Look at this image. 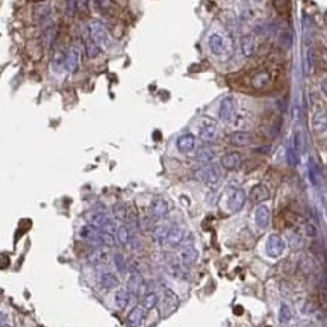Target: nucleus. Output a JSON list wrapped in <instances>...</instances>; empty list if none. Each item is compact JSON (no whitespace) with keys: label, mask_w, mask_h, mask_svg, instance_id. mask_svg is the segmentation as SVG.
<instances>
[{"label":"nucleus","mask_w":327,"mask_h":327,"mask_svg":"<svg viewBox=\"0 0 327 327\" xmlns=\"http://www.w3.org/2000/svg\"><path fill=\"white\" fill-rule=\"evenodd\" d=\"M87 31L90 34V36L97 43L102 49H108L111 47V36H109L106 27L103 26V23L97 21V20H92L88 23L87 26Z\"/></svg>","instance_id":"1"},{"label":"nucleus","mask_w":327,"mask_h":327,"mask_svg":"<svg viewBox=\"0 0 327 327\" xmlns=\"http://www.w3.org/2000/svg\"><path fill=\"white\" fill-rule=\"evenodd\" d=\"M194 179L206 183L209 186H215L221 179V171L215 165H203L194 171Z\"/></svg>","instance_id":"2"},{"label":"nucleus","mask_w":327,"mask_h":327,"mask_svg":"<svg viewBox=\"0 0 327 327\" xmlns=\"http://www.w3.org/2000/svg\"><path fill=\"white\" fill-rule=\"evenodd\" d=\"M80 58H82V46L80 43H73L67 52V58H65V68L67 72L74 73L79 70L80 65Z\"/></svg>","instance_id":"3"},{"label":"nucleus","mask_w":327,"mask_h":327,"mask_svg":"<svg viewBox=\"0 0 327 327\" xmlns=\"http://www.w3.org/2000/svg\"><path fill=\"white\" fill-rule=\"evenodd\" d=\"M271 84V73L268 68H257L252 73L250 77V85L256 91H262Z\"/></svg>","instance_id":"4"},{"label":"nucleus","mask_w":327,"mask_h":327,"mask_svg":"<svg viewBox=\"0 0 327 327\" xmlns=\"http://www.w3.org/2000/svg\"><path fill=\"white\" fill-rule=\"evenodd\" d=\"M265 250H267V254L270 257H272V259L280 257L283 254V252H285V241H283V238L280 235H277V234L270 235L268 239H267Z\"/></svg>","instance_id":"5"},{"label":"nucleus","mask_w":327,"mask_h":327,"mask_svg":"<svg viewBox=\"0 0 327 327\" xmlns=\"http://www.w3.org/2000/svg\"><path fill=\"white\" fill-rule=\"evenodd\" d=\"M199 136L204 141V143H212L218 138V126L214 120L206 118L204 120L200 127H199Z\"/></svg>","instance_id":"6"},{"label":"nucleus","mask_w":327,"mask_h":327,"mask_svg":"<svg viewBox=\"0 0 327 327\" xmlns=\"http://www.w3.org/2000/svg\"><path fill=\"white\" fill-rule=\"evenodd\" d=\"M80 238L92 244V245H102V230L94 227L92 224H87L80 229Z\"/></svg>","instance_id":"7"},{"label":"nucleus","mask_w":327,"mask_h":327,"mask_svg":"<svg viewBox=\"0 0 327 327\" xmlns=\"http://www.w3.org/2000/svg\"><path fill=\"white\" fill-rule=\"evenodd\" d=\"M176 147L181 153L183 155H189L194 152L196 148V136L193 133H183L181 135L176 141Z\"/></svg>","instance_id":"8"},{"label":"nucleus","mask_w":327,"mask_h":327,"mask_svg":"<svg viewBox=\"0 0 327 327\" xmlns=\"http://www.w3.org/2000/svg\"><path fill=\"white\" fill-rule=\"evenodd\" d=\"M209 50L215 54V56H224L227 52V44L226 39L220 34H212L208 39Z\"/></svg>","instance_id":"9"},{"label":"nucleus","mask_w":327,"mask_h":327,"mask_svg":"<svg viewBox=\"0 0 327 327\" xmlns=\"http://www.w3.org/2000/svg\"><path fill=\"white\" fill-rule=\"evenodd\" d=\"M235 111H236V105L234 97H224L220 103V111H218V115L223 121H232L235 117Z\"/></svg>","instance_id":"10"},{"label":"nucleus","mask_w":327,"mask_h":327,"mask_svg":"<svg viewBox=\"0 0 327 327\" xmlns=\"http://www.w3.org/2000/svg\"><path fill=\"white\" fill-rule=\"evenodd\" d=\"M241 164H242V155L239 152H227L221 158V167L229 171L239 168Z\"/></svg>","instance_id":"11"},{"label":"nucleus","mask_w":327,"mask_h":327,"mask_svg":"<svg viewBox=\"0 0 327 327\" xmlns=\"http://www.w3.org/2000/svg\"><path fill=\"white\" fill-rule=\"evenodd\" d=\"M229 143L232 145H236V147H244V145H249L252 144L253 141V135L250 132H244V130H238V132H234L229 135Z\"/></svg>","instance_id":"12"},{"label":"nucleus","mask_w":327,"mask_h":327,"mask_svg":"<svg viewBox=\"0 0 327 327\" xmlns=\"http://www.w3.org/2000/svg\"><path fill=\"white\" fill-rule=\"evenodd\" d=\"M249 197H250L252 203H254V204H256V203H264L265 200L270 199V189H268L267 185H262V183L254 185V186L250 189Z\"/></svg>","instance_id":"13"},{"label":"nucleus","mask_w":327,"mask_h":327,"mask_svg":"<svg viewBox=\"0 0 327 327\" xmlns=\"http://www.w3.org/2000/svg\"><path fill=\"white\" fill-rule=\"evenodd\" d=\"M245 199H247V196H245V193L242 189H235L234 193L230 194V197H229V209L232 212L241 211L244 208Z\"/></svg>","instance_id":"14"},{"label":"nucleus","mask_w":327,"mask_h":327,"mask_svg":"<svg viewBox=\"0 0 327 327\" xmlns=\"http://www.w3.org/2000/svg\"><path fill=\"white\" fill-rule=\"evenodd\" d=\"M254 223L259 229H267L270 224V209L264 204H259L254 209Z\"/></svg>","instance_id":"15"},{"label":"nucleus","mask_w":327,"mask_h":327,"mask_svg":"<svg viewBox=\"0 0 327 327\" xmlns=\"http://www.w3.org/2000/svg\"><path fill=\"white\" fill-rule=\"evenodd\" d=\"M34 18L39 24L41 23H43V24L49 23L50 18H52V9H50V6L47 3H39V5H36L34 8Z\"/></svg>","instance_id":"16"},{"label":"nucleus","mask_w":327,"mask_h":327,"mask_svg":"<svg viewBox=\"0 0 327 327\" xmlns=\"http://www.w3.org/2000/svg\"><path fill=\"white\" fill-rule=\"evenodd\" d=\"M84 47H85V52H87V56L90 58V59H94V58H97L99 54L102 53V47L95 43V41L90 36V34H88V31L85 32V35H84Z\"/></svg>","instance_id":"17"},{"label":"nucleus","mask_w":327,"mask_h":327,"mask_svg":"<svg viewBox=\"0 0 327 327\" xmlns=\"http://www.w3.org/2000/svg\"><path fill=\"white\" fill-rule=\"evenodd\" d=\"M170 212V204L165 199L162 197H156L153 201H152V214L153 217L156 218H164L167 217Z\"/></svg>","instance_id":"18"},{"label":"nucleus","mask_w":327,"mask_h":327,"mask_svg":"<svg viewBox=\"0 0 327 327\" xmlns=\"http://www.w3.org/2000/svg\"><path fill=\"white\" fill-rule=\"evenodd\" d=\"M179 259L183 265H193L197 262L199 259V252L193 247V245H186L179 252Z\"/></svg>","instance_id":"19"},{"label":"nucleus","mask_w":327,"mask_h":327,"mask_svg":"<svg viewBox=\"0 0 327 327\" xmlns=\"http://www.w3.org/2000/svg\"><path fill=\"white\" fill-rule=\"evenodd\" d=\"M185 235H186V232L182 226H171L167 242L171 245V247H177V245H181L183 242Z\"/></svg>","instance_id":"20"},{"label":"nucleus","mask_w":327,"mask_h":327,"mask_svg":"<svg viewBox=\"0 0 327 327\" xmlns=\"http://www.w3.org/2000/svg\"><path fill=\"white\" fill-rule=\"evenodd\" d=\"M241 50L245 58H250L256 50V38L253 34H247L241 38Z\"/></svg>","instance_id":"21"},{"label":"nucleus","mask_w":327,"mask_h":327,"mask_svg":"<svg viewBox=\"0 0 327 327\" xmlns=\"http://www.w3.org/2000/svg\"><path fill=\"white\" fill-rule=\"evenodd\" d=\"M170 229H171V226H168V224H158V226H155V229H153V239L158 244L167 242Z\"/></svg>","instance_id":"22"},{"label":"nucleus","mask_w":327,"mask_h":327,"mask_svg":"<svg viewBox=\"0 0 327 327\" xmlns=\"http://www.w3.org/2000/svg\"><path fill=\"white\" fill-rule=\"evenodd\" d=\"M118 283H120L118 277L114 274V272H111V271H106V272H103V274L100 276V285L103 286L105 290L117 288Z\"/></svg>","instance_id":"23"},{"label":"nucleus","mask_w":327,"mask_h":327,"mask_svg":"<svg viewBox=\"0 0 327 327\" xmlns=\"http://www.w3.org/2000/svg\"><path fill=\"white\" fill-rule=\"evenodd\" d=\"M144 320V308L136 306L135 309H132V312L129 313L127 317V324L130 327H138Z\"/></svg>","instance_id":"24"},{"label":"nucleus","mask_w":327,"mask_h":327,"mask_svg":"<svg viewBox=\"0 0 327 327\" xmlns=\"http://www.w3.org/2000/svg\"><path fill=\"white\" fill-rule=\"evenodd\" d=\"M279 220H282V226L283 227H294L298 221V215L290 209H285L280 215H279Z\"/></svg>","instance_id":"25"},{"label":"nucleus","mask_w":327,"mask_h":327,"mask_svg":"<svg viewBox=\"0 0 327 327\" xmlns=\"http://www.w3.org/2000/svg\"><path fill=\"white\" fill-rule=\"evenodd\" d=\"M88 261L94 265H99V264H105L108 262V252L103 250V249H95L90 256H88Z\"/></svg>","instance_id":"26"},{"label":"nucleus","mask_w":327,"mask_h":327,"mask_svg":"<svg viewBox=\"0 0 327 327\" xmlns=\"http://www.w3.org/2000/svg\"><path fill=\"white\" fill-rule=\"evenodd\" d=\"M312 126H313V130L317 133L323 132L326 127H327V112H318L313 117V121H312Z\"/></svg>","instance_id":"27"},{"label":"nucleus","mask_w":327,"mask_h":327,"mask_svg":"<svg viewBox=\"0 0 327 327\" xmlns=\"http://www.w3.org/2000/svg\"><path fill=\"white\" fill-rule=\"evenodd\" d=\"M214 159V152L208 147H203L200 150H197L196 153V161L200 162V164H204V165H208V164Z\"/></svg>","instance_id":"28"},{"label":"nucleus","mask_w":327,"mask_h":327,"mask_svg":"<svg viewBox=\"0 0 327 327\" xmlns=\"http://www.w3.org/2000/svg\"><path fill=\"white\" fill-rule=\"evenodd\" d=\"M115 236H117V241H118L121 245H127V244L130 242V238H132L129 227H127V226H125V224L120 226V227L117 229V232H115Z\"/></svg>","instance_id":"29"},{"label":"nucleus","mask_w":327,"mask_h":327,"mask_svg":"<svg viewBox=\"0 0 327 327\" xmlns=\"http://www.w3.org/2000/svg\"><path fill=\"white\" fill-rule=\"evenodd\" d=\"M129 300H130V294H129L127 290H118L117 291V294H115V303H117L118 308H121V309L126 308L127 303H129Z\"/></svg>","instance_id":"30"},{"label":"nucleus","mask_w":327,"mask_h":327,"mask_svg":"<svg viewBox=\"0 0 327 327\" xmlns=\"http://www.w3.org/2000/svg\"><path fill=\"white\" fill-rule=\"evenodd\" d=\"M158 305V295L155 292H148L143 297V308L144 310H150L153 309Z\"/></svg>","instance_id":"31"},{"label":"nucleus","mask_w":327,"mask_h":327,"mask_svg":"<svg viewBox=\"0 0 327 327\" xmlns=\"http://www.w3.org/2000/svg\"><path fill=\"white\" fill-rule=\"evenodd\" d=\"M65 58H67V52H64L62 49L56 50V52H54V54H53L52 65H53L54 68H56V65H58V67L65 65Z\"/></svg>","instance_id":"32"},{"label":"nucleus","mask_w":327,"mask_h":327,"mask_svg":"<svg viewBox=\"0 0 327 327\" xmlns=\"http://www.w3.org/2000/svg\"><path fill=\"white\" fill-rule=\"evenodd\" d=\"M290 320H291V310H290V308L286 306V305H282L280 309H279V321L282 324H286Z\"/></svg>","instance_id":"33"},{"label":"nucleus","mask_w":327,"mask_h":327,"mask_svg":"<svg viewBox=\"0 0 327 327\" xmlns=\"http://www.w3.org/2000/svg\"><path fill=\"white\" fill-rule=\"evenodd\" d=\"M97 2V6L100 11L103 12H112L114 11V0H95Z\"/></svg>","instance_id":"34"},{"label":"nucleus","mask_w":327,"mask_h":327,"mask_svg":"<svg viewBox=\"0 0 327 327\" xmlns=\"http://www.w3.org/2000/svg\"><path fill=\"white\" fill-rule=\"evenodd\" d=\"M115 242H117V238L112 234H108V232L102 230V244L103 245H108V247H114Z\"/></svg>","instance_id":"35"},{"label":"nucleus","mask_w":327,"mask_h":327,"mask_svg":"<svg viewBox=\"0 0 327 327\" xmlns=\"http://www.w3.org/2000/svg\"><path fill=\"white\" fill-rule=\"evenodd\" d=\"M126 211H127V206H125V204H115V206H114L115 218H118V220H121V221H125L126 220Z\"/></svg>","instance_id":"36"},{"label":"nucleus","mask_w":327,"mask_h":327,"mask_svg":"<svg viewBox=\"0 0 327 327\" xmlns=\"http://www.w3.org/2000/svg\"><path fill=\"white\" fill-rule=\"evenodd\" d=\"M74 8L77 9L79 14H88L90 3H88V0H74Z\"/></svg>","instance_id":"37"},{"label":"nucleus","mask_w":327,"mask_h":327,"mask_svg":"<svg viewBox=\"0 0 327 327\" xmlns=\"http://www.w3.org/2000/svg\"><path fill=\"white\" fill-rule=\"evenodd\" d=\"M272 3H274L276 9H277L280 14L288 12V8H290V0H272Z\"/></svg>","instance_id":"38"},{"label":"nucleus","mask_w":327,"mask_h":327,"mask_svg":"<svg viewBox=\"0 0 327 327\" xmlns=\"http://www.w3.org/2000/svg\"><path fill=\"white\" fill-rule=\"evenodd\" d=\"M318 302L321 305V308L327 312V288H321L320 294H318Z\"/></svg>","instance_id":"39"},{"label":"nucleus","mask_w":327,"mask_h":327,"mask_svg":"<svg viewBox=\"0 0 327 327\" xmlns=\"http://www.w3.org/2000/svg\"><path fill=\"white\" fill-rule=\"evenodd\" d=\"M320 64L323 68H327V50L326 49H321L320 50V58H318Z\"/></svg>","instance_id":"40"},{"label":"nucleus","mask_w":327,"mask_h":327,"mask_svg":"<svg viewBox=\"0 0 327 327\" xmlns=\"http://www.w3.org/2000/svg\"><path fill=\"white\" fill-rule=\"evenodd\" d=\"M114 261H115V265H117L121 271L125 270V259H123V256H121V254H115Z\"/></svg>","instance_id":"41"},{"label":"nucleus","mask_w":327,"mask_h":327,"mask_svg":"<svg viewBox=\"0 0 327 327\" xmlns=\"http://www.w3.org/2000/svg\"><path fill=\"white\" fill-rule=\"evenodd\" d=\"M305 234L308 236H315V229L312 224H305Z\"/></svg>","instance_id":"42"},{"label":"nucleus","mask_w":327,"mask_h":327,"mask_svg":"<svg viewBox=\"0 0 327 327\" xmlns=\"http://www.w3.org/2000/svg\"><path fill=\"white\" fill-rule=\"evenodd\" d=\"M321 90H323V92H324V95L327 97V77L321 82Z\"/></svg>","instance_id":"43"},{"label":"nucleus","mask_w":327,"mask_h":327,"mask_svg":"<svg viewBox=\"0 0 327 327\" xmlns=\"http://www.w3.org/2000/svg\"><path fill=\"white\" fill-rule=\"evenodd\" d=\"M234 312L236 313V315H241V313H244V308H242V306H236V308L234 309Z\"/></svg>","instance_id":"44"},{"label":"nucleus","mask_w":327,"mask_h":327,"mask_svg":"<svg viewBox=\"0 0 327 327\" xmlns=\"http://www.w3.org/2000/svg\"><path fill=\"white\" fill-rule=\"evenodd\" d=\"M324 21H326V24H327V12L324 14Z\"/></svg>","instance_id":"45"},{"label":"nucleus","mask_w":327,"mask_h":327,"mask_svg":"<svg viewBox=\"0 0 327 327\" xmlns=\"http://www.w3.org/2000/svg\"><path fill=\"white\" fill-rule=\"evenodd\" d=\"M268 327H271V326H268Z\"/></svg>","instance_id":"46"}]
</instances>
